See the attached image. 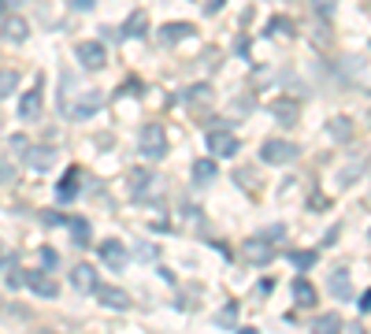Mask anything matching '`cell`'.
<instances>
[{
	"label": "cell",
	"mask_w": 371,
	"mask_h": 334,
	"mask_svg": "<svg viewBox=\"0 0 371 334\" xmlns=\"http://www.w3.org/2000/svg\"><path fill=\"white\" fill-rule=\"evenodd\" d=\"M138 145H141V156H149V160H163V156H167V131H163L160 123L141 126Z\"/></svg>",
	"instance_id": "1"
},
{
	"label": "cell",
	"mask_w": 371,
	"mask_h": 334,
	"mask_svg": "<svg viewBox=\"0 0 371 334\" xmlns=\"http://www.w3.org/2000/svg\"><path fill=\"white\" fill-rule=\"evenodd\" d=\"M260 156L267 160V164H293V160L301 156V149L293 142H279V137H271V142H264V149H260Z\"/></svg>",
	"instance_id": "2"
},
{
	"label": "cell",
	"mask_w": 371,
	"mask_h": 334,
	"mask_svg": "<svg viewBox=\"0 0 371 334\" xmlns=\"http://www.w3.org/2000/svg\"><path fill=\"white\" fill-rule=\"evenodd\" d=\"M74 56H79V63L85 71H101L104 60H108V49H104V41H82V45L74 49Z\"/></svg>",
	"instance_id": "3"
},
{
	"label": "cell",
	"mask_w": 371,
	"mask_h": 334,
	"mask_svg": "<svg viewBox=\"0 0 371 334\" xmlns=\"http://www.w3.org/2000/svg\"><path fill=\"white\" fill-rule=\"evenodd\" d=\"M245 256H249L253 264H267L271 256H275V245H271L264 234H253V238L245 242Z\"/></svg>",
	"instance_id": "4"
},
{
	"label": "cell",
	"mask_w": 371,
	"mask_h": 334,
	"mask_svg": "<svg viewBox=\"0 0 371 334\" xmlns=\"http://www.w3.org/2000/svg\"><path fill=\"white\" fill-rule=\"evenodd\" d=\"M71 286H74V294H93V290H97V272H93V264H74Z\"/></svg>",
	"instance_id": "5"
},
{
	"label": "cell",
	"mask_w": 371,
	"mask_h": 334,
	"mask_svg": "<svg viewBox=\"0 0 371 334\" xmlns=\"http://www.w3.org/2000/svg\"><path fill=\"white\" fill-rule=\"evenodd\" d=\"M101 260H104L108 267H115V272H123L126 260H130V253H126L123 242H104V245H101Z\"/></svg>",
	"instance_id": "6"
},
{
	"label": "cell",
	"mask_w": 371,
	"mask_h": 334,
	"mask_svg": "<svg viewBox=\"0 0 371 334\" xmlns=\"http://www.w3.org/2000/svg\"><path fill=\"white\" fill-rule=\"evenodd\" d=\"M208 149L215 156H234L238 153V137L231 131H212L208 134Z\"/></svg>",
	"instance_id": "7"
},
{
	"label": "cell",
	"mask_w": 371,
	"mask_h": 334,
	"mask_svg": "<svg viewBox=\"0 0 371 334\" xmlns=\"http://www.w3.org/2000/svg\"><path fill=\"white\" fill-rule=\"evenodd\" d=\"M93 294H97V301H101V305H108V308H119V312L130 308V297H126L119 286H97Z\"/></svg>",
	"instance_id": "8"
},
{
	"label": "cell",
	"mask_w": 371,
	"mask_h": 334,
	"mask_svg": "<svg viewBox=\"0 0 371 334\" xmlns=\"http://www.w3.org/2000/svg\"><path fill=\"white\" fill-rule=\"evenodd\" d=\"M331 294H334L338 301H349V297H353V278H349L345 267L331 272Z\"/></svg>",
	"instance_id": "9"
},
{
	"label": "cell",
	"mask_w": 371,
	"mask_h": 334,
	"mask_svg": "<svg viewBox=\"0 0 371 334\" xmlns=\"http://www.w3.org/2000/svg\"><path fill=\"white\" fill-rule=\"evenodd\" d=\"M79 186H82V171H79V167H71L67 175H63V182H60L56 197H60V201H71L74 193H79Z\"/></svg>",
	"instance_id": "10"
},
{
	"label": "cell",
	"mask_w": 371,
	"mask_h": 334,
	"mask_svg": "<svg viewBox=\"0 0 371 334\" xmlns=\"http://www.w3.org/2000/svg\"><path fill=\"white\" fill-rule=\"evenodd\" d=\"M19 115H23V119H38V115H41V90L23 93V101H19Z\"/></svg>",
	"instance_id": "11"
},
{
	"label": "cell",
	"mask_w": 371,
	"mask_h": 334,
	"mask_svg": "<svg viewBox=\"0 0 371 334\" xmlns=\"http://www.w3.org/2000/svg\"><path fill=\"white\" fill-rule=\"evenodd\" d=\"M97 104H101V93H90V97H82V101H74L71 119H90V115L97 112Z\"/></svg>",
	"instance_id": "12"
},
{
	"label": "cell",
	"mask_w": 371,
	"mask_h": 334,
	"mask_svg": "<svg viewBox=\"0 0 371 334\" xmlns=\"http://www.w3.org/2000/svg\"><path fill=\"white\" fill-rule=\"evenodd\" d=\"M26 34H30V30H26L23 19H8V23H4V41H8V45H23Z\"/></svg>",
	"instance_id": "13"
},
{
	"label": "cell",
	"mask_w": 371,
	"mask_h": 334,
	"mask_svg": "<svg viewBox=\"0 0 371 334\" xmlns=\"http://www.w3.org/2000/svg\"><path fill=\"white\" fill-rule=\"evenodd\" d=\"M26 283H30V290H34V294H41V297H56V283H52L49 275L34 272V275H26Z\"/></svg>",
	"instance_id": "14"
},
{
	"label": "cell",
	"mask_w": 371,
	"mask_h": 334,
	"mask_svg": "<svg viewBox=\"0 0 371 334\" xmlns=\"http://www.w3.org/2000/svg\"><path fill=\"white\" fill-rule=\"evenodd\" d=\"M290 290H293V301H297L301 308L315 305V290H312V283H308V278H297V283H293Z\"/></svg>",
	"instance_id": "15"
},
{
	"label": "cell",
	"mask_w": 371,
	"mask_h": 334,
	"mask_svg": "<svg viewBox=\"0 0 371 334\" xmlns=\"http://www.w3.org/2000/svg\"><path fill=\"white\" fill-rule=\"evenodd\" d=\"M190 34H193L190 23H171V26H163L160 41H163V45H174V41H182V37H190Z\"/></svg>",
	"instance_id": "16"
},
{
	"label": "cell",
	"mask_w": 371,
	"mask_h": 334,
	"mask_svg": "<svg viewBox=\"0 0 371 334\" xmlns=\"http://www.w3.org/2000/svg\"><path fill=\"white\" fill-rule=\"evenodd\" d=\"M271 112H275V119H279L282 126H293V123H297V104H293V101H279Z\"/></svg>",
	"instance_id": "17"
},
{
	"label": "cell",
	"mask_w": 371,
	"mask_h": 334,
	"mask_svg": "<svg viewBox=\"0 0 371 334\" xmlns=\"http://www.w3.org/2000/svg\"><path fill=\"white\" fill-rule=\"evenodd\" d=\"M145 30H149V15H145V12H134V15L126 19V26H123V37H130V34L141 37Z\"/></svg>",
	"instance_id": "18"
},
{
	"label": "cell",
	"mask_w": 371,
	"mask_h": 334,
	"mask_svg": "<svg viewBox=\"0 0 371 334\" xmlns=\"http://www.w3.org/2000/svg\"><path fill=\"white\" fill-rule=\"evenodd\" d=\"M30 164H34L38 171H49L52 164H56V149H34V153H30Z\"/></svg>",
	"instance_id": "19"
},
{
	"label": "cell",
	"mask_w": 371,
	"mask_h": 334,
	"mask_svg": "<svg viewBox=\"0 0 371 334\" xmlns=\"http://www.w3.org/2000/svg\"><path fill=\"white\" fill-rule=\"evenodd\" d=\"M15 85H19V71L0 67V97H12V93H15Z\"/></svg>",
	"instance_id": "20"
},
{
	"label": "cell",
	"mask_w": 371,
	"mask_h": 334,
	"mask_svg": "<svg viewBox=\"0 0 371 334\" xmlns=\"http://www.w3.org/2000/svg\"><path fill=\"white\" fill-rule=\"evenodd\" d=\"M130 190L134 193L152 190V171H130Z\"/></svg>",
	"instance_id": "21"
},
{
	"label": "cell",
	"mask_w": 371,
	"mask_h": 334,
	"mask_svg": "<svg viewBox=\"0 0 371 334\" xmlns=\"http://www.w3.org/2000/svg\"><path fill=\"white\" fill-rule=\"evenodd\" d=\"M193 178H197V182H212L215 178V160H197V164H193Z\"/></svg>",
	"instance_id": "22"
},
{
	"label": "cell",
	"mask_w": 371,
	"mask_h": 334,
	"mask_svg": "<svg viewBox=\"0 0 371 334\" xmlns=\"http://www.w3.org/2000/svg\"><path fill=\"white\" fill-rule=\"evenodd\" d=\"M290 264L301 267V272H308V267L315 264V253H312V249H293V253H290Z\"/></svg>",
	"instance_id": "23"
},
{
	"label": "cell",
	"mask_w": 371,
	"mask_h": 334,
	"mask_svg": "<svg viewBox=\"0 0 371 334\" xmlns=\"http://www.w3.org/2000/svg\"><path fill=\"white\" fill-rule=\"evenodd\" d=\"M71 238H74V245H90V223L71 219Z\"/></svg>",
	"instance_id": "24"
},
{
	"label": "cell",
	"mask_w": 371,
	"mask_h": 334,
	"mask_svg": "<svg viewBox=\"0 0 371 334\" xmlns=\"http://www.w3.org/2000/svg\"><path fill=\"white\" fill-rule=\"evenodd\" d=\"M338 327H342L338 316H323L320 323H315V334H338Z\"/></svg>",
	"instance_id": "25"
},
{
	"label": "cell",
	"mask_w": 371,
	"mask_h": 334,
	"mask_svg": "<svg viewBox=\"0 0 371 334\" xmlns=\"http://www.w3.org/2000/svg\"><path fill=\"white\" fill-rule=\"evenodd\" d=\"M267 34H293V23H290V19H271Z\"/></svg>",
	"instance_id": "26"
},
{
	"label": "cell",
	"mask_w": 371,
	"mask_h": 334,
	"mask_svg": "<svg viewBox=\"0 0 371 334\" xmlns=\"http://www.w3.org/2000/svg\"><path fill=\"white\" fill-rule=\"evenodd\" d=\"M331 134L334 137H349V134H353V126H349V119H334L331 123Z\"/></svg>",
	"instance_id": "27"
},
{
	"label": "cell",
	"mask_w": 371,
	"mask_h": 334,
	"mask_svg": "<svg viewBox=\"0 0 371 334\" xmlns=\"http://www.w3.org/2000/svg\"><path fill=\"white\" fill-rule=\"evenodd\" d=\"M12 153H15V156H26V153H30V142H26L23 134H15V137H12Z\"/></svg>",
	"instance_id": "28"
},
{
	"label": "cell",
	"mask_w": 371,
	"mask_h": 334,
	"mask_svg": "<svg viewBox=\"0 0 371 334\" xmlns=\"http://www.w3.org/2000/svg\"><path fill=\"white\" fill-rule=\"evenodd\" d=\"M234 316H238V305H226L220 312V327H234Z\"/></svg>",
	"instance_id": "29"
},
{
	"label": "cell",
	"mask_w": 371,
	"mask_h": 334,
	"mask_svg": "<svg viewBox=\"0 0 371 334\" xmlns=\"http://www.w3.org/2000/svg\"><path fill=\"white\" fill-rule=\"evenodd\" d=\"M41 264H45V267H49V272H52V267H56V264H60V256H56V249H41Z\"/></svg>",
	"instance_id": "30"
},
{
	"label": "cell",
	"mask_w": 371,
	"mask_h": 334,
	"mask_svg": "<svg viewBox=\"0 0 371 334\" xmlns=\"http://www.w3.org/2000/svg\"><path fill=\"white\" fill-rule=\"evenodd\" d=\"M23 283H26V275H23V272H8V286H12V290H15V286H23Z\"/></svg>",
	"instance_id": "31"
},
{
	"label": "cell",
	"mask_w": 371,
	"mask_h": 334,
	"mask_svg": "<svg viewBox=\"0 0 371 334\" xmlns=\"http://www.w3.org/2000/svg\"><path fill=\"white\" fill-rule=\"evenodd\" d=\"M12 178H15V171H12V167H8V164H4V160H0V186H4V182H12Z\"/></svg>",
	"instance_id": "32"
},
{
	"label": "cell",
	"mask_w": 371,
	"mask_h": 334,
	"mask_svg": "<svg viewBox=\"0 0 371 334\" xmlns=\"http://www.w3.org/2000/svg\"><path fill=\"white\" fill-rule=\"evenodd\" d=\"M93 4H97V0H71V8H74V12H90Z\"/></svg>",
	"instance_id": "33"
},
{
	"label": "cell",
	"mask_w": 371,
	"mask_h": 334,
	"mask_svg": "<svg viewBox=\"0 0 371 334\" xmlns=\"http://www.w3.org/2000/svg\"><path fill=\"white\" fill-rule=\"evenodd\" d=\"M123 93H141V82L138 78H126L123 82Z\"/></svg>",
	"instance_id": "34"
},
{
	"label": "cell",
	"mask_w": 371,
	"mask_h": 334,
	"mask_svg": "<svg viewBox=\"0 0 371 334\" xmlns=\"http://www.w3.org/2000/svg\"><path fill=\"white\" fill-rule=\"evenodd\" d=\"M315 8H320L323 15H331L334 12V0H315Z\"/></svg>",
	"instance_id": "35"
},
{
	"label": "cell",
	"mask_w": 371,
	"mask_h": 334,
	"mask_svg": "<svg viewBox=\"0 0 371 334\" xmlns=\"http://www.w3.org/2000/svg\"><path fill=\"white\" fill-rule=\"evenodd\" d=\"M226 4V0H208V15H215V12H220V8Z\"/></svg>",
	"instance_id": "36"
},
{
	"label": "cell",
	"mask_w": 371,
	"mask_h": 334,
	"mask_svg": "<svg viewBox=\"0 0 371 334\" xmlns=\"http://www.w3.org/2000/svg\"><path fill=\"white\" fill-rule=\"evenodd\" d=\"M360 308H371V290H368L364 297H360Z\"/></svg>",
	"instance_id": "37"
},
{
	"label": "cell",
	"mask_w": 371,
	"mask_h": 334,
	"mask_svg": "<svg viewBox=\"0 0 371 334\" xmlns=\"http://www.w3.org/2000/svg\"><path fill=\"white\" fill-rule=\"evenodd\" d=\"M4 4H23V0H4Z\"/></svg>",
	"instance_id": "38"
},
{
	"label": "cell",
	"mask_w": 371,
	"mask_h": 334,
	"mask_svg": "<svg viewBox=\"0 0 371 334\" xmlns=\"http://www.w3.org/2000/svg\"><path fill=\"white\" fill-rule=\"evenodd\" d=\"M0 15H4V0H0Z\"/></svg>",
	"instance_id": "39"
},
{
	"label": "cell",
	"mask_w": 371,
	"mask_h": 334,
	"mask_svg": "<svg viewBox=\"0 0 371 334\" xmlns=\"http://www.w3.org/2000/svg\"><path fill=\"white\" fill-rule=\"evenodd\" d=\"M242 334H256V331H242Z\"/></svg>",
	"instance_id": "40"
}]
</instances>
